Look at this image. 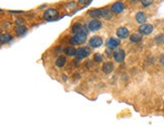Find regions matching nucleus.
<instances>
[{"label": "nucleus", "instance_id": "nucleus-13", "mask_svg": "<svg viewBox=\"0 0 164 127\" xmlns=\"http://www.w3.org/2000/svg\"><path fill=\"white\" fill-rule=\"evenodd\" d=\"M14 31H15V34L17 35V36L20 37L27 34V28L25 27V25H17V26L15 27V29H14Z\"/></svg>", "mask_w": 164, "mask_h": 127}, {"label": "nucleus", "instance_id": "nucleus-23", "mask_svg": "<svg viewBox=\"0 0 164 127\" xmlns=\"http://www.w3.org/2000/svg\"><path fill=\"white\" fill-rule=\"evenodd\" d=\"M65 6H66V9H67L68 11H71V10H73V9L76 8V3L75 2H70V3L66 4Z\"/></svg>", "mask_w": 164, "mask_h": 127}, {"label": "nucleus", "instance_id": "nucleus-14", "mask_svg": "<svg viewBox=\"0 0 164 127\" xmlns=\"http://www.w3.org/2000/svg\"><path fill=\"white\" fill-rule=\"evenodd\" d=\"M88 15L91 16L93 19H97L103 16V10L101 9H91L88 11Z\"/></svg>", "mask_w": 164, "mask_h": 127}, {"label": "nucleus", "instance_id": "nucleus-2", "mask_svg": "<svg viewBox=\"0 0 164 127\" xmlns=\"http://www.w3.org/2000/svg\"><path fill=\"white\" fill-rule=\"evenodd\" d=\"M87 39V31H82L80 34L73 35V37L71 39V44H83L84 42H86Z\"/></svg>", "mask_w": 164, "mask_h": 127}, {"label": "nucleus", "instance_id": "nucleus-1", "mask_svg": "<svg viewBox=\"0 0 164 127\" xmlns=\"http://www.w3.org/2000/svg\"><path fill=\"white\" fill-rule=\"evenodd\" d=\"M59 17V11L55 8H50L48 10H46L43 14V18L47 21H53L56 20Z\"/></svg>", "mask_w": 164, "mask_h": 127}, {"label": "nucleus", "instance_id": "nucleus-9", "mask_svg": "<svg viewBox=\"0 0 164 127\" xmlns=\"http://www.w3.org/2000/svg\"><path fill=\"white\" fill-rule=\"evenodd\" d=\"M124 9H125V4L121 1L115 2V3L111 5V11H113V13H121L124 11Z\"/></svg>", "mask_w": 164, "mask_h": 127}, {"label": "nucleus", "instance_id": "nucleus-8", "mask_svg": "<svg viewBox=\"0 0 164 127\" xmlns=\"http://www.w3.org/2000/svg\"><path fill=\"white\" fill-rule=\"evenodd\" d=\"M113 59H115L116 62L118 63H122L124 62V60H125V56H126V54H125V51L124 49H118V51H116L115 53H113Z\"/></svg>", "mask_w": 164, "mask_h": 127}, {"label": "nucleus", "instance_id": "nucleus-10", "mask_svg": "<svg viewBox=\"0 0 164 127\" xmlns=\"http://www.w3.org/2000/svg\"><path fill=\"white\" fill-rule=\"evenodd\" d=\"M118 46H120V41L116 39H113V37L108 39V41H106V48L108 49H115L118 48Z\"/></svg>", "mask_w": 164, "mask_h": 127}, {"label": "nucleus", "instance_id": "nucleus-5", "mask_svg": "<svg viewBox=\"0 0 164 127\" xmlns=\"http://www.w3.org/2000/svg\"><path fill=\"white\" fill-rule=\"evenodd\" d=\"M116 36L118 37V39H128V37H130V30L128 29L127 27H118V29H116Z\"/></svg>", "mask_w": 164, "mask_h": 127}, {"label": "nucleus", "instance_id": "nucleus-24", "mask_svg": "<svg viewBox=\"0 0 164 127\" xmlns=\"http://www.w3.org/2000/svg\"><path fill=\"white\" fill-rule=\"evenodd\" d=\"M154 0H141V3L143 7H149L151 4H153Z\"/></svg>", "mask_w": 164, "mask_h": 127}, {"label": "nucleus", "instance_id": "nucleus-21", "mask_svg": "<svg viewBox=\"0 0 164 127\" xmlns=\"http://www.w3.org/2000/svg\"><path fill=\"white\" fill-rule=\"evenodd\" d=\"M103 17L105 18V19H111V18L113 17V16H111V10H108V9H103Z\"/></svg>", "mask_w": 164, "mask_h": 127}, {"label": "nucleus", "instance_id": "nucleus-18", "mask_svg": "<svg viewBox=\"0 0 164 127\" xmlns=\"http://www.w3.org/2000/svg\"><path fill=\"white\" fill-rule=\"evenodd\" d=\"M130 41L134 44H137V42H140L142 41V35L141 34H133L130 35Z\"/></svg>", "mask_w": 164, "mask_h": 127}, {"label": "nucleus", "instance_id": "nucleus-17", "mask_svg": "<svg viewBox=\"0 0 164 127\" xmlns=\"http://www.w3.org/2000/svg\"><path fill=\"white\" fill-rule=\"evenodd\" d=\"M64 53L68 56H75L77 55V49L73 48V46H67V48L64 49Z\"/></svg>", "mask_w": 164, "mask_h": 127}, {"label": "nucleus", "instance_id": "nucleus-15", "mask_svg": "<svg viewBox=\"0 0 164 127\" xmlns=\"http://www.w3.org/2000/svg\"><path fill=\"white\" fill-rule=\"evenodd\" d=\"M136 21H137L138 23H139L140 25H141V24H144V23L147 21V15H146V13L142 12V11L138 12V13L136 14Z\"/></svg>", "mask_w": 164, "mask_h": 127}, {"label": "nucleus", "instance_id": "nucleus-22", "mask_svg": "<svg viewBox=\"0 0 164 127\" xmlns=\"http://www.w3.org/2000/svg\"><path fill=\"white\" fill-rule=\"evenodd\" d=\"M93 60H94V62H95V63H101V62H103V56L100 55V54H98V53L94 54Z\"/></svg>", "mask_w": 164, "mask_h": 127}, {"label": "nucleus", "instance_id": "nucleus-6", "mask_svg": "<svg viewBox=\"0 0 164 127\" xmlns=\"http://www.w3.org/2000/svg\"><path fill=\"white\" fill-rule=\"evenodd\" d=\"M101 26H103V23L98 19H92L88 23V29L90 31H97V30L100 29Z\"/></svg>", "mask_w": 164, "mask_h": 127}, {"label": "nucleus", "instance_id": "nucleus-4", "mask_svg": "<svg viewBox=\"0 0 164 127\" xmlns=\"http://www.w3.org/2000/svg\"><path fill=\"white\" fill-rule=\"evenodd\" d=\"M154 26L152 24H149V23H144V24H141L139 26V32L143 35H149L153 32Z\"/></svg>", "mask_w": 164, "mask_h": 127}, {"label": "nucleus", "instance_id": "nucleus-3", "mask_svg": "<svg viewBox=\"0 0 164 127\" xmlns=\"http://www.w3.org/2000/svg\"><path fill=\"white\" fill-rule=\"evenodd\" d=\"M103 44V39L98 35H94L89 39V46L92 49H98Z\"/></svg>", "mask_w": 164, "mask_h": 127}, {"label": "nucleus", "instance_id": "nucleus-19", "mask_svg": "<svg viewBox=\"0 0 164 127\" xmlns=\"http://www.w3.org/2000/svg\"><path fill=\"white\" fill-rule=\"evenodd\" d=\"M11 41H12V36H11V34H1V44H8V42Z\"/></svg>", "mask_w": 164, "mask_h": 127}, {"label": "nucleus", "instance_id": "nucleus-7", "mask_svg": "<svg viewBox=\"0 0 164 127\" xmlns=\"http://www.w3.org/2000/svg\"><path fill=\"white\" fill-rule=\"evenodd\" d=\"M82 31H86V30H85V27L79 22L74 23V24L72 25V27H71V34H72L73 35H76Z\"/></svg>", "mask_w": 164, "mask_h": 127}, {"label": "nucleus", "instance_id": "nucleus-25", "mask_svg": "<svg viewBox=\"0 0 164 127\" xmlns=\"http://www.w3.org/2000/svg\"><path fill=\"white\" fill-rule=\"evenodd\" d=\"M16 23H17V25H23L25 20H23L22 18H17V19H16Z\"/></svg>", "mask_w": 164, "mask_h": 127}, {"label": "nucleus", "instance_id": "nucleus-16", "mask_svg": "<svg viewBox=\"0 0 164 127\" xmlns=\"http://www.w3.org/2000/svg\"><path fill=\"white\" fill-rule=\"evenodd\" d=\"M66 63H67V60H66L65 56H59L58 58H57L56 62H55V65H56L58 68H62V67H64V66L66 65Z\"/></svg>", "mask_w": 164, "mask_h": 127}, {"label": "nucleus", "instance_id": "nucleus-12", "mask_svg": "<svg viewBox=\"0 0 164 127\" xmlns=\"http://www.w3.org/2000/svg\"><path fill=\"white\" fill-rule=\"evenodd\" d=\"M113 69H115V66H113V63L111 62H105L103 65V72L104 74H111Z\"/></svg>", "mask_w": 164, "mask_h": 127}, {"label": "nucleus", "instance_id": "nucleus-20", "mask_svg": "<svg viewBox=\"0 0 164 127\" xmlns=\"http://www.w3.org/2000/svg\"><path fill=\"white\" fill-rule=\"evenodd\" d=\"M154 41L157 44H162L164 42V35L163 34H158L155 36V39H154Z\"/></svg>", "mask_w": 164, "mask_h": 127}, {"label": "nucleus", "instance_id": "nucleus-27", "mask_svg": "<svg viewBox=\"0 0 164 127\" xmlns=\"http://www.w3.org/2000/svg\"><path fill=\"white\" fill-rule=\"evenodd\" d=\"M159 62H160L161 65H163V66H164V54L160 56V59H159Z\"/></svg>", "mask_w": 164, "mask_h": 127}, {"label": "nucleus", "instance_id": "nucleus-11", "mask_svg": "<svg viewBox=\"0 0 164 127\" xmlns=\"http://www.w3.org/2000/svg\"><path fill=\"white\" fill-rule=\"evenodd\" d=\"M90 55V51L88 49L86 48H79L77 49V59H79V60H81V59H84V58H87Z\"/></svg>", "mask_w": 164, "mask_h": 127}, {"label": "nucleus", "instance_id": "nucleus-26", "mask_svg": "<svg viewBox=\"0 0 164 127\" xmlns=\"http://www.w3.org/2000/svg\"><path fill=\"white\" fill-rule=\"evenodd\" d=\"M90 1V0H78V2H79V4H81V5H86L87 3Z\"/></svg>", "mask_w": 164, "mask_h": 127}, {"label": "nucleus", "instance_id": "nucleus-28", "mask_svg": "<svg viewBox=\"0 0 164 127\" xmlns=\"http://www.w3.org/2000/svg\"><path fill=\"white\" fill-rule=\"evenodd\" d=\"M163 30H164V28H163Z\"/></svg>", "mask_w": 164, "mask_h": 127}]
</instances>
